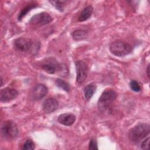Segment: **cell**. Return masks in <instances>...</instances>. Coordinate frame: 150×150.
<instances>
[{
    "instance_id": "cell-17",
    "label": "cell",
    "mask_w": 150,
    "mask_h": 150,
    "mask_svg": "<svg viewBox=\"0 0 150 150\" xmlns=\"http://www.w3.org/2000/svg\"><path fill=\"white\" fill-rule=\"evenodd\" d=\"M56 86L59 87L60 88H62L64 91L66 92H69L70 90V86L67 83L64 81V80L60 79H57L55 81Z\"/></svg>"
},
{
    "instance_id": "cell-16",
    "label": "cell",
    "mask_w": 150,
    "mask_h": 150,
    "mask_svg": "<svg viewBox=\"0 0 150 150\" xmlns=\"http://www.w3.org/2000/svg\"><path fill=\"white\" fill-rule=\"evenodd\" d=\"M37 6L36 4H29V5L25 6L20 12V13L18 15V20L21 21L26 14L28 12H29L31 9H33L34 8H35Z\"/></svg>"
},
{
    "instance_id": "cell-18",
    "label": "cell",
    "mask_w": 150,
    "mask_h": 150,
    "mask_svg": "<svg viewBox=\"0 0 150 150\" xmlns=\"http://www.w3.org/2000/svg\"><path fill=\"white\" fill-rule=\"evenodd\" d=\"M66 1H50L49 2L52 4L56 8H57L60 11H63V7L64 4L66 3Z\"/></svg>"
},
{
    "instance_id": "cell-12",
    "label": "cell",
    "mask_w": 150,
    "mask_h": 150,
    "mask_svg": "<svg viewBox=\"0 0 150 150\" xmlns=\"http://www.w3.org/2000/svg\"><path fill=\"white\" fill-rule=\"evenodd\" d=\"M76 120V117L74 115L72 114H63L60 115L58 117L57 121L58 122L66 126L71 125Z\"/></svg>"
},
{
    "instance_id": "cell-20",
    "label": "cell",
    "mask_w": 150,
    "mask_h": 150,
    "mask_svg": "<svg viewBox=\"0 0 150 150\" xmlns=\"http://www.w3.org/2000/svg\"><path fill=\"white\" fill-rule=\"evenodd\" d=\"M129 87L131 89L135 92H139L141 91V87L138 83L134 80H132L129 83Z\"/></svg>"
},
{
    "instance_id": "cell-14",
    "label": "cell",
    "mask_w": 150,
    "mask_h": 150,
    "mask_svg": "<svg viewBox=\"0 0 150 150\" xmlns=\"http://www.w3.org/2000/svg\"><path fill=\"white\" fill-rule=\"evenodd\" d=\"M97 87L94 84H88L84 88V94L85 98L88 101L92 97L93 94L95 93Z\"/></svg>"
},
{
    "instance_id": "cell-11",
    "label": "cell",
    "mask_w": 150,
    "mask_h": 150,
    "mask_svg": "<svg viewBox=\"0 0 150 150\" xmlns=\"http://www.w3.org/2000/svg\"><path fill=\"white\" fill-rule=\"evenodd\" d=\"M59 66V64H58L55 60L53 59V60H52V59L42 64V69L49 74H54L57 70Z\"/></svg>"
},
{
    "instance_id": "cell-21",
    "label": "cell",
    "mask_w": 150,
    "mask_h": 150,
    "mask_svg": "<svg viewBox=\"0 0 150 150\" xmlns=\"http://www.w3.org/2000/svg\"><path fill=\"white\" fill-rule=\"evenodd\" d=\"M57 71L59 72L60 76H66L67 74V69L64 64H59Z\"/></svg>"
},
{
    "instance_id": "cell-25",
    "label": "cell",
    "mask_w": 150,
    "mask_h": 150,
    "mask_svg": "<svg viewBox=\"0 0 150 150\" xmlns=\"http://www.w3.org/2000/svg\"><path fill=\"white\" fill-rule=\"evenodd\" d=\"M1 86H2V77H1Z\"/></svg>"
},
{
    "instance_id": "cell-10",
    "label": "cell",
    "mask_w": 150,
    "mask_h": 150,
    "mask_svg": "<svg viewBox=\"0 0 150 150\" xmlns=\"http://www.w3.org/2000/svg\"><path fill=\"white\" fill-rule=\"evenodd\" d=\"M42 109L46 114H50L54 111L59 106L58 101L54 98H48L42 103Z\"/></svg>"
},
{
    "instance_id": "cell-2",
    "label": "cell",
    "mask_w": 150,
    "mask_h": 150,
    "mask_svg": "<svg viewBox=\"0 0 150 150\" xmlns=\"http://www.w3.org/2000/svg\"><path fill=\"white\" fill-rule=\"evenodd\" d=\"M110 50L111 53L116 56H124L131 53L132 51V46L122 40H117L112 42L110 46Z\"/></svg>"
},
{
    "instance_id": "cell-22",
    "label": "cell",
    "mask_w": 150,
    "mask_h": 150,
    "mask_svg": "<svg viewBox=\"0 0 150 150\" xmlns=\"http://www.w3.org/2000/svg\"><path fill=\"white\" fill-rule=\"evenodd\" d=\"M149 137L148 136L146 138H145L144 141H142L141 143V148L144 150H148L149 149Z\"/></svg>"
},
{
    "instance_id": "cell-19",
    "label": "cell",
    "mask_w": 150,
    "mask_h": 150,
    "mask_svg": "<svg viewBox=\"0 0 150 150\" xmlns=\"http://www.w3.org/2000/svg\"><path fill=\"white\" fill-rule=\"evenodd\" d=\"M35 145L34 142L31 139H27L23 145L22 149L25 150H33L35 149Z\"/></svg>"
},
{
    "instance_id": "cell-23",
    "label": "cell",
    "mask_w": 150,
    "mask_h": 150,
    "mask_svg": "<svg viewBox=\"0 0 150 150\" xmlns=\"http://www.w3.org/2000/svg\"><path fill=\"white\" fill-rule=\"evenodd\" d=\"M88 149H91V150H94V149H98V146H97V143L96 139H91L90 141L89 144H88Z\"/></svg>"
},
{
    "instance_id": "cell-1",
    "label": "cell",
    "mask_w": 150,
    "mask_h": 150,
    "mask_svg": "<svg viewBox=\"0 0 150 150\" xmlns=\"http://www.w3.org/2000/svg\"><path fill=\"white\" fill-rule=\"evenodd\" d=\"M150 127L147 124H139L130 129L128 133L129 141L134 144L140 142L149 135Z\"/></svg>"
},
{
    "instance_id": "cell-13",
    "label": "cell",
    "mask_w": 150,
    "mask_h": 150,
    "mask_svg": "<svg viewBox=\"0 0 150 150\" xmlns=\"http://www.w3.org/2000/svg\"><path fill=\"white\" fill-rule=\"evenodd\" d=\"M93 11V8L91 6H87L84 8L83 11L81 12L78 21L79 22H83L87 20L88 18H90L92 12Z\"/></svg>"
},
{
    "instance_id": "cell-15",
    "label": "cell",
    "mask_w": 150,
    "mask_h": 150,
    "mask_svg": "<svg viewBox=\"0 0 150 150\" xmlns=\"http://www.w3.org/2000/svg\"><path fill=\"white\" fill-rule=\"evenodd\" d=\"M72 36L75 40H80L87 36V32L84 30H76L72 33Z\"/></svg>"
},
{
    "instance_id": "cell-6",
    "label": "cell",
    "mask_w": 150,
    "mask_h": 150,
    "mask_svg": "<svg viewBox=\"0 0 150 150\" xmlns=\"http://www.w3.org/2000/svg\"><path fill=\"white\" fill-rule=\"evenodd\" d=\"M76 69V81L78 84L83 83L87 78L88 73V67L87 64L82 60H77L75 62Z\"/></svg>"
},
{
    "instance_id": "cell-8",
    "label": "cell",
    "mask_w": 150,
    "mask_h": 150,
    "mask_svg": "<svg viewBox=\"0 0 150 150\" xmlns=\"http://www.w3.org/2000/svg\"><path fill=\"white\" fill-rule=\"evenodd\" d=\"M18 95V92L15 88L9 87L3 88L0 91L1 101L3 103L11 101L16 98Z\"/></svg>"
},
{
    "instance_id": "cell-9",
    "label": "cell",
    "mask_w": 150,
    "mask_h": 150,
    "mask_svg": "<svg viewBox=\"0 0 150 150\" xmlns=\"http://www.w3.org/2000/svg\"><path fill=\"white\" fill-rule=\"evenodd\" d=\"M48 91L47 87L43 84H38L32 90L31 96L33 100H40L47 94Z\"/></svg>"
},
{
    "instance_id": "cell-4",
    "label": "cell",
    "mask_w": 150,
    "mask_h": 150,
    "mask_svg": "<svg viewBox=\"0 0 150 150\" xmlns=\"http://www.w3.org/2000/svg\"><path fill=\"white\" fill-rule=\"evenodd\" d=\"M1 132L5 139H13L18 136L19 131L16 124L8 120L4 122L1 128Z\"/></svg>"
},
{
    "instance_id": "cell-7",
    "label": "cell",
    "mask_w": 150,
    "mask_h": 150,
    "mask_svg": "<svg viewBox=\"0 0 150 150\" xmlns=\"http://www.w3.org/2000/svg\"><path fill=\"white\" fill-rule=\"evenodd\" d=\"M14 47L20 52L29 51L33 46V42L30 39L25 38H19L14 41Z\"/></svg>"
},
{
    "instance_id": "cell-5",
    "label": "cell",
    "mask_w": 150,
    "mask_h": 150,
    "mask_svg": "<svg viewBox=\"0 0 150 150\" xmlns=\"http://www.w3.org/2000/svg\"><path fill=\"white\" fill-rule=\"evenodd\" d=\"M52 20L53 18L49 13L42 12L32 16L29 21V23L33 27L39 28L49 23Z\"/></svg>"
},
{
    "instance_id": "cell-3",
    "label": "cell",
    "mask_w": 150,
    "mask_h": 150,
    "mask_svg": "<svg viewBox=\"0 0 150 150\" xmlns=\"http://www.w3.org/2000/svg\"><path fill=\"white\" fill-rule=\"evenodd\" d=\"M117 97L116 92L112 89H106L101 94L98 101V106L100 110L104 111L108 108Z\"/></svg>"
},
{
    "instance_id": "cell-24",
    "label": "cell",
    "mask_w": 150,
    "mask_h": 150,
    "mask_svg": "<svg viewBox=\"0 0 150 150\" xmlns=\"http://www.w3.org/2000/svg\"><path fill=\"white\" fill-rule=\"evenodd\" d=\"M146 73H147V76L148 77H149V64L148 66L147 67V70H146Z\"/></svg>"
}]
</instances>
